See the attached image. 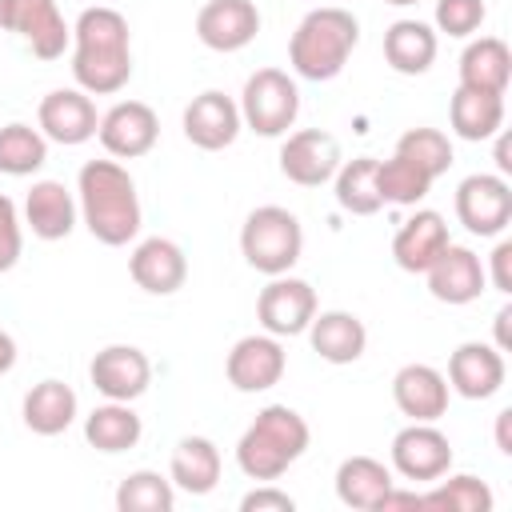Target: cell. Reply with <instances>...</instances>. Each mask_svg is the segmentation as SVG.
<instances>
[{"mask_svg": "<svg viewBox=\"0 0 512 512\" xmlns=\"http://www.w3.org/2000/svg\"><path fill=\"white\" fill-rule=\"evenodd\" d=\"M504 376H508V364H504V352L488 340H464L452 356H448V388L464 400H488L504 388Z\"/></svg>", "mask_w": 512, "mask_h": 512, "instance_id": "17", "label": "cell"}, {"mask_svg": "<svg viewBox=\"0 0 512 512\" xmlns=\"http://www.w3.org/2000/svg\"><path fill=\"white\" fill-rule=\"evenodd\" d=\"M88 380L104 400H124L132 404L136 396L148 392L152 384V360L136 344H108L92 356Z\"/></svg>", "mask_w": 512, "mask_h": 512, "instance_id": "14", "label": "cell"}, {"mask_svg": "<svg viewBox=\"0 0 512 512\" xmlns=\"http://www.w3.org/2000/svg\"><path fill=\"white\" fill-rule=\"evenodd\" d=\"M80 220L76 196L64 180H36L24 196V224L36 240H64Z\"/></svg>", "mask_w": 512, "mask_h": 512, "instance_id": "21", "label": "cell"}, {"mask_svg": "<svg viewBox=\"0 0 512 512\" xmlns=\"http://www.w3.org/2000/svg\"><path fill=\"white\" fill-rule=\"evenodd\" d=\"M284 368H288V352L272 332L240 336L224 360V376L236 392H268L284 380Z\"/></svg>", "mask_w": 512, "mask_h": 512, "instance_id": "12", "label": "cell"}, {"mask_svg": "<svg viewBox=\"0 0 512 512\" xmlns=\"http://www.w3.org/2000/svg\"><path fill=\"white\" fill-rule=\"evenodd\" d=\"M300 252H304V228H300L296 212H288L280 204H260L244 216L240 256L248 268L264 272V276H284L296 268Z\"/></svg>", "mask_w": 512, "mask_h": 512, "instance_id": "5", "label": "cell"}, {"mask_svg": "<svg viewBox=\"0 0 512 512\" xmlns=\"http://www.w3.org/2000/svg\"><path fill=\"white\" fill-rule=\"evenodd\" d=\"M456 220L472 236H504L512 224V184L500 172H472L456 184Z\"/></svg>", "mask_w": 512, "mask_h": 512, "instance_id": "9", "label": "cell"}, {"mask_svg": "<svg viewBox=\"0 0 512 512\" xmlns=\"http://www.w3.org/2000/svg\"><path fill=\"white\" fill-rule=\"evenodd\" d=\"M120 512H172L176 508V484L160 476L156 468H136L116 488Z\"/></svg>", "mask_w": 512, "mask_h": 512, "instance_id": "36", "label": "cell"}, {"mask_svg": "<svg viewBox=\"0 0 512 512\" xmlns=\"http://www.w3.org/2000/svg\"><path fill=\"white\" fill-rule=\"evenodd\" d=\"M96 140L104 144V152L112 160H140L156 148L160 140V116L152 112V104L144 100H116L100 124H96Z\"/></svg>", "mask_w": 512, "mask_h": 512, "instance_id": "11", "label": "cell"}, {"mask_svg": "<svg viewBox=\"0 0 512 512\" xmlns=\"http://www.w3.org/2000/svg\"><path fill=\"white\" fill-rule=\"evenodd\" d=\"M312 428L308 420L288 404H268L252 416L244 436L236 440V464L248 480H280L304 452H308Z\"/></svg>", "mask_w": 512, "mask_h": 512, "instance_id": "3", "label": "cell"}, {"mask_svg": "<svg viewBox=\"0 0 512 512\" xmlns=\"http://www.w3.org/2000/svg\"><path fill=\"white\" fill-rule=\"evenodd\" d=\"M492 504V488L472 472H444L428 492H420V512H492Z\"/></svg>", "mask_w": 512, "mask_h": 512, "instance_id": "32", "label": "cell"}, {"mask_svg": "<svg viewBox=\"0 0 512 512\" xmlns=\"http://www.w3.org/2000/svg\"><path fill=\"white\" fill-rule=\"evenodd\" d=\"M432 188V176L412 164L408 156L392 152L388 160H376V192L380 204H396V208H416Z\"/></svg>", "mask_w": 512, "mask_h": 512, "instance_id": "34", "label": "cell"}, {"mask_svg": "<svg viewBox=\"0 0 512 512\" xmlns=\"http://www.w3.org/2000/svg\"><path fill=\"white\" fill-rule=\"evenodd\" d=\"M240 120L256 136H288L300 116V88L284 68H256L240 92Z\"/></svg>", "mask_w": 512, "mask_h": 512, "instance_id": "6", "label": "cell"}, {"mask_svg": "<svg viewBox=\"0 0 512 512\" xmlns=\"http://www.w3.org/2000/svg\"><path fill=\"white\" fill-rule=\"evenodd\" d=\"M496 448L504 456H512V408H500L496 412Z\"/></svg>", "mask_w": 512, "mask_h": 512, "instance_id": "43", "label": "cell"}, {"mask_svg": "<svg viewBox=\"0 0 512 512\" xmlns=\"http://www.w3.org/2000/svg\"><path fill=\"white\" fill-rule=\"evenodd\" d=\"M392 472L412 484H432L452 472V440L436 428V420H408L392 436Z\"/></svg>", "mask_w": 512, "mask_h": 512, "instance_id": "7", "label": "cell"}, {"mask_svg": "<svg viewBox=\"0 0 512 512\" xmlns=\"http://www.w3.org/2000/svg\"><path fill=\"white\" fill-rule=\"evenodd\" d=\"M392 484H396L392 468L376 456H348L336 468V496L344 508H356V512H376Z\"/></svg>", "mask_w": 512, "mask_h": 512, "instance_id": "28", "label": "cell"}, {"mask_svg": "<svg viewBox=\"0 0 512 512\" xmlns=\"http://www.w3.org/2000/svg\"><path fill=\"white\" fill-rule=\"evenodd\" d=\"M484 20H488L484 0H436V12H432V28L444 36H456V40L476 36Z\"/></svg>", "mask_w": 512, "mask_h": 512, "instance_id": "38", "label": "cell"}, {"mask_svg": "<svg viewBox=\"0 0 512 512\" xmlns=\"http://www.w3.org/2000/svg\"><path fill=\"white\" fill-rule=\"evenodd\" d=\"M292 508H296V500L288 492H280L272 480H264L260 488L240 496V512H292Z\"/></svg>", "mask_w": 512, "mask_h": 512, "instance_id": "40", "label": "cell"}, {"mask_svg": "<svg viewBox=\"0 0 512 512\" xmlns=\"http://www.w3.org/2000/svg\"><path fill=\"white\" fill-rule=\"evenodd\" d=\"M76 208L80 224L92 240L108 248H124L140 232V196L136 180L120 160H88L76 176Z\"/></svg>", "mask_w": 512, "mask_h": 512, "instance_id": "2", "label": "cell"}, {"mask_svg": "<svg viewBox=\"0 0 512 512\" xmlns=\"http://www.w3.org/2000/svg\"><path fill=\"white\" fill-rule=\"evenodd\" d=\"M496 168H500V176L512 172V160H508V136H504V132H496Z\"/></svg>", "mask_w": 512, "mask_h": 512, "instance_id": "46", "label": "cell"}, {"mask_svg": "<svg viewBox=\"0 0 512 512\" xmlns=\"http://www.w3.org/2000/svg\"><path fill=\"white\" fill-rule=\"evenodd\" d=\"M308 340H312V352L328 364H356L368 348V328L356 312H344V308H328V312H316L312 324H308Z\"/></svg>", "mask_w": 512, "mask_h": 512, "instance_id": "24", "label": "cell"}, {"mask_svg": "<svg viewBox=\"0 0 512 512\" xmlns=\"http://www.w3.org/2000/svg\"><path fill=\"white\" fill-rule=\"evenodd\" d=\"M512 80V52L500 36H476L460 52V88L504 96Z\"/></svg>", "mask_w": 512, "mask_h": 512, "instance_id": "26", "label": "cell"}, {"mask_svg": "<svg viewBox=\"0 0 512 512\" xmlns=\"http://www.w3.org/2000/svg\"><path fill=\"white\" fill-rule=\"evenodd\" d=\"M448 380L432 364H404L392 376V400L408 420H440L448 412Z\"/></svg>", "mask_w": 512, "mask_h": 512, "instance_id": "23", "label": "cell"}, {"mask_svg": "<svg viewBox=\"0 0 512 512\" xmlns=\"http://www.w3.org/2000/svg\"><path fill=\"white\" fill-rule=\"evenodd\" d=\"M448 124L460 140H492L504 128V96H488V92H472V88H456L452 104H448Z\"/></svg>", "mask_w": 512, "mask_h": 512, "instance_id": "31", "label": "cell"}, {"mask_svg": "<svg viewBox=\"0 0 512 512\" xmlns=\"http://www.w3.org/2000/svg\"><path fill=\"white\" fill-rule=\"evenodd\" d=\"M80 412V400L72 392V384L64 380H40L24 392V404H20V416H24V428L36 432V436H60L72 428Z\"/></svg>", "mask_w": 512, "mask_h": 512, "instance_id": "27", "label": "cell"}, {"mask_svg": "<svg viewBox=\"0 0 512 512\" xmlns=\"http://www.w3.org/2000/svg\"><path fill=\"white\" fill-rule=\"evenodd\" d=\"M100 112L84 88H52L36 108V128L64 148H76L96 136Z\"/></svg>", "mask_w": 512, "mask_h": 512, "instance_id": "15", "label": "cell"}, {"mask_svg": "<svg viewBox=\"0 0 512 512\" xmlns=\"http://www.w3.org/2000/svg\"><path fill=\"white\" fill-rule=\"evenodd\" d=\"M0 28L20 36L36 60H60L72 28L56 0H0Z\"/></svg>", "mask_w": 512, "mask_h": 512, "instance_id": "8", "label": "cell"}, {"mask_svg": "<svg viewBox=\"0 0 512 512\" xmlns=\"http://www.w3.org/2000/svg\"><path fill=\"white\" fill-rule=\"evenodd\" d=\"M72 80L88 96H112L132 80V32L112 4H92L76 16Z\"/></svg>", "mask_w": 512, "mask_h": 512, "instance_id": "1", "label": "cell"}, {"mask_svg": "<svg viewBox=\"0 0 512 512\" xmlns=\"http://www.w3.org/2000/svg\"><path fill=\"white\" fill-rule=\"evenodd\" d=\"M452 244L448 224L440 212L432 208H416L408 220H400L396 236H392V260L404 272H428V264Z\"/></svg>", "mask_w": 512, "mask_h": 512, "instance_id": "22", "label": "cell"}, {"mask_svg": "<svg viewBox=\"0 0 512 512\" xmlns=\"http://www.w3.org/2000/svg\"><path fill=\"white\" fill-rule=\"evenodd\" d=\"M508 320H512V304H500V312H496V348L500 352H508L512 348V332H508Z\"/></svg>", "mask_w": 512, "mask_h": 512, "instance_id": "44", "label": "cell"}, {"mask_svg": "<svg viewBox=\"0 0 512 512\" xmlns=\"http://www.w3.org/2000/svg\"><path fill=\"white\" fill-rule=\"evenodd\" d=\"M260 32V8L252 0H208L196 12V36L212 52H240Z\"/></svg>", "mask_w": 512, "mask_h": 512, "instance_id": "18", "label": "cell"}, {"mask_svg": "<svg viewBox=\"0 0 512 512\" xmlns=\"http://www.w3.org/2000/svg\"><path fill=\"white\" fill-rule=\"evenodd\" d=\"M12 364H16V340L0 328V376H4V372H12Z\"/></svg>", "mask_w": 512, "mask_h": 512, "instance_id": "45", "label": "cell"}, {"mask_svg": "<svg viewBox=\"0 0 512 512\" xmlns=\"http://www.w3.org/2000/svg\"><path fill=\"white\" fill-rule=\"evenodd\" d=\"M220 448L208 436H184L172 448V464H168V480L176 484V492L188 496H208L220 484Z\"/></svg>", "mask_w": 512, "mask_h": 512, "instance_id": "29", "label": "cell"}, {"mask_svg": "<svg viewBox=\"0 0 512 512\" xmlns=\"http://www.w3.org/2000/svg\"><path fill=\"white\" fill-rule=\"evenodd\" d=\"M332 192L336 204L352 216H376L380 192H376V156H356V160H340L336 176H332Z\"/></svg>", "mask_w": 512, "mask_h": 512, "instance_id": "33", "label": "cell"}, {"mask_svg": "<svg viewBox=\"0 0 512 512\" xmlns=\"http://www.w3.org/2000/svg\"><path fill=\"white\" fill-rule=\"evenodd\" d=\"M140 436H144V420L124 400H104L84 416V440L96 452H108V456L128 452L140 444Z\"/></svg>", "mask_w": 512, "mask_h": 512, "instance_id": "30", "label": "cell"}, {"mask_svg": "<svg viewBox=\"0 0 512 512\" xmlns=\"http://www.w3.org/2000/svg\"><path fill=\"white\" fill-rule=\"evenodd\" d=\"M396 152L408 156L412 164H420L432 180L452 168V140H448L440 128H424V124H420V128H408V132L396 140Z\"/></svg>", "mask_w": 512, "mask_h": 512, "instance_id": "37", "label": "cell"}, {"mask_svg": "<svg viewBox=\"0 0 512 512\" xmlns=\"http://www.w3.org/2000/svg\"><path fill=\"white\" fill-rule=\"evenodd\" d=\"M384 4H392V8H412V4H420V0H384Z\"/></svg>", "mask_w": 512, "mask_h": 512, "instance_id": "47", "label": "cell"}, {"mask_svg": "<svg viewBox=\"0 0 512 512\" xmlns=\"http://www.w3.org/2000/svg\"><path fill=\"white\" fill-rule=\"evenodd\" d=\"M128 276L136 280V288H144L148 296H172L184 288L188 280V256L176 240L168 236H148L132 248L128 256Z\"/></svg>", "mask_w": 512, "mask_h": 512, "instance_id": "19", "label": "cell"}, {"mask_svg": "<svg viewBox=\"0 0 512 512\" xmlns=\"http://www.w3.org/2000/svg\"><path fill=\"white\" fill-rule=\"evenodd\" d=\"M20 248H24V220H20L16 204H12V196L0 192V272L16 268Z\"/></svg>", "mask_w": 512, "mask_h": 512, "instance_id": "39", "label": "cell"}, {"mask_svg": "<svg viewBox=\"0 0 512 512\" xmlns=\"http://www.w3.org/2000/svg\"><path fill=\"white\" fill-rule=\"evenodd\" d=\"M396 508H412V512H420V492H416V488H396V484H392L376 512H396Z\"/></svg>", "mask_w": 512, "mask_h": 512, "instance_id": "42", "label": "cell"}, {"mask_svg": "<svg viewBox=\"0 0 512 512\" xmlns=\"http://www.w3.org/2000/svg\"><path fill=\"white\" fill-rule=\"evenodd\" d=\"M488 284L504 296H512V240H496L492 256H488V268H484Z\"/></svg>", "mask_w": 512, "mask_h": 512, "instance_id": "41", "label": "cell"}, {"mask_svg": "<svg viewBox=\"0 0 512 512\" xmlns=\"http://www.w3.org/2000/svg\"><path fill=\"white\" fill-rule=\"evenodd\" d=\"M316 312H320L316 288L308 280H300V276H288V272L284 276H268V284L256 296V320H260V328L272 332V336H280V340L284 336H304Z\"/></svg>", "mask_w": 512, "mask_h": 512, "instance_id": "10", "label": "cell"}, {"mask_svg": "<svg viewBox=\"0 0 512 512\" xmlns=\"http://www.w3.org/2000/svg\"><path fill=\"white\" fill-rule=\"evenodd\" d=\"M48 160V136L24 120L0 128V172L4 176H32Z\"/></svg>", "mask_w": 512, "mask_h": 512, "instance_id": "35", "label": "cell"}, {"mask_svg": "<svg viewBox=\"0 0 512 512\" xmlns=\"http://www.w3.org/2000/svg\"><path fill=\"white\" fill-rule=\"evenodd\" d=\"M180 124H184L188 144H196L204 152H220V148L236 144V136L244 128L240 104L228 92H220V88H208V92L192 96L188 108H184V116H180Z\"/></svg>", "mask_w": 512, "mask_h": 512, "instance_id": "16", "label": "cell"}, {"mask_svg": "<svg viewBox=\"0 0 512 512\" xmlns=\"http://www.w3.org/2000/svg\"><path fill=\"white\" fill-rule=\"evenodd\" d=\"M340 140L324 128H300L288 132L280 144V172L284 180L300 184V188H320L336 176L340 168Z\"/></svg>", "mask_w": 512, "mask_h": 512, "instance_id": "13", "label": "cell"}, {"mask_svg": "<svg viewBox=\"0 0 512 512\" xmlns=\"http://www.w3.org/2000/svg\"><path fill=\"white\" fill-rule=\"evenodd\" d=\"M360 44V20L340 4H320L304 12L288 40V64L300 80H336Z\"/></svg>", "mask_w": 512, "mask_h": 512, "instance_id": "4", "label": "cell"}, {"mask_svg": "<svg viewBox=\"0 0 512 512\" xmlns=\"http://www.w3.org/2000/svg\"><path fill=\"white\" fill-rule=\"evenodd\" d=\"M428 292L440 300V304H472L480 300V292L488 288V276H484V264L472 248L464 244H448L432 264H428Z\"/></svg>", "mask_w": 512, "mask_h": 512, "instance_id": "20", "label": "cell"}, {"mask_svg": "<svg viewBox=\"0 0 512 512\" xmlns=\"http://www.w3.org/2000/svg\"><path fill=\"white\" fill-rule=\"evenodd\" d=\"M440 52V32L424 20H392L384 28V60L400 76H424Z\"/></svg>", "mask_w": 512, "mask_h": 512, "instance_id": "25", "label": "cell"}]
</instances>
